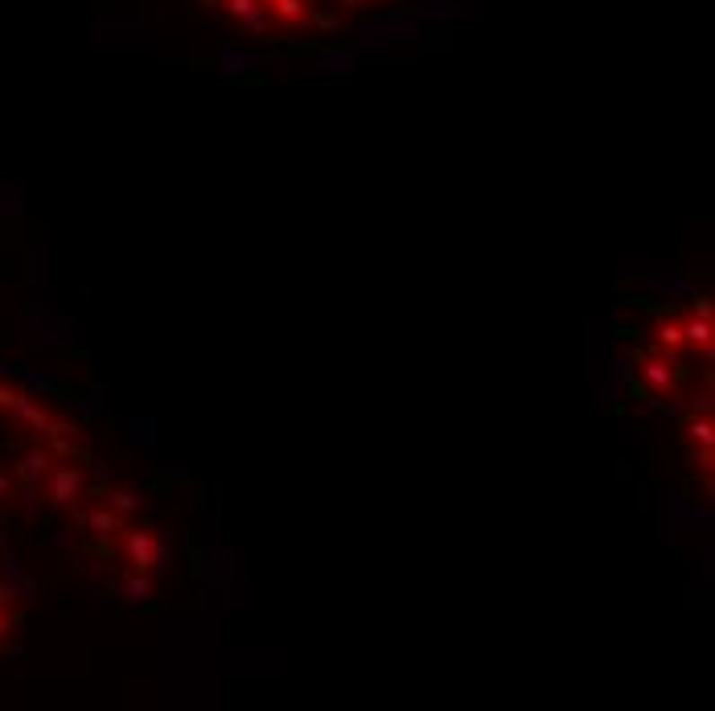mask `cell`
<instances>
[{"label": "cell", "mask_w": 715, "mask_h": 711, "mask_svg": "<svg viewBox=\"0 0 715 711\" xmlns=\"http://www.w3.org/2000/svg\"><path fill=\"white\" fill-rule=\"evenodd\" d=\"M119 556H124L128 567H136V572H161L164 564H169V539L161 535V531H153V526H124L119 531Z\"/></svg>", "instance_id": "obj_1"}, {"label": "cell", "mask_w": 715, "mask_h": 711, "mask_svg": "<svg viewBox=\"0 0 715 711\" xmlns=\"http://www.w3.org/2000/svg\"><path fill=\"white\" fill-rule=\"evenodd\" d=\"M54 469V457H49V449L46 444H33L30 452H21V461H17V481H25V486H41L46 481V473Z\"/></svg>", "instance_id": "obj_8"}, {"label": "cell", "mask_w": 715, "mask_h": 711, "mask_svg": "<svg viewBox=\"0 0 715 711\" xmlns=\"http://www.w3.org/2000/svg\"><path fill=\"white\" fill-rule=\"evenodd\" d=\"M715 411V395L711 387H703V395H695V399L686 403V416H711Z\"/></svg>", "instance_id": "obj_13"}, {"label": "cell", "mask_w": 715, "mask_h": 711, "mask_svg": "<svg viewBox=\"0 0 715 711\" xmlns=\"http://www.w3.org/2000/svg\"><path fill=\"white\" fill-rule=\"evenodd\" d=\"M119 592H124V601H132V604L153 601V596H156L153 572H136V567H128V572L119 575Z\"/></svg>", "instance_id": "obj_11"}, {"label": "cell", "mask_w": 715, "mask_h": 711, "mask_svg": "<svg viewBox=\"0 0 715 711\" xmlns=\"http://www.w3.org/2000/svg\"><path fill=\"white\" fill-rule=\"evenodd\" d=\"M9 416H13V424H17L21 432H25V436H46L49 428H54V408H49V403H41V399H33V395H25V391H21L17 395V403H13L9 408Z\"/></svg>", "instance_id": "obj_5"}, {"label": "cell", "mask_w": 715, "mask_h": 711, "mask_svg": "<svg viewBox=\"0 0 715 711\" xmlns=\"http://www.w3.org/2000/svg\"><path fill=\"white\" fill-rule=\"evenodd\" d=\"M633 366H638V379L641 387L649 391V395H678V382H683V374H678V362H670L666 354L658 350H641L638 358H633Z\"/></svg>", "instance_id": "obj_3"}, {"label": "cell", "mask_w": 715, "mask_h": 711, "mask_svg": "<svg viewBox=\"0 0 715 711\" xmlns=\"http://www.w3.org/2000/svg\"><path fill=\"white\" fill-rule=\"evenodd\" d=\"M649 350L666 354L670 362L683 358L686 341H683V321H678V312H675V309H670V312H658L654 329H649Z\"/></svg>", "instance_id": "obj_6"}, {"label": "cell", "mask_w": 715, "mask_h": 711, "mask_svg": "<svg viewBox=\"0 0 715 711\" xmlns=\"http://www.w3.org/2000/svg\"><path fill=\"white\" fill-rule=\"evenodd\" d=\"M13 601H17V588H13V584H0V609H13Z\"/></svg>", "instance_id": "obj_18"}, {"label": "cell", "mask_w": 715, "mask_h": 711, "mask_svg": "<svg viewBox=\"0 0 715 711\" xmlns=\"http://www.w3.org/2000/svg\"><path fill=\"white\" fill-rule=\"evenodd\" d=\"M66 510H70V522L83 526V531H87L95 543H111V539H116L119 531L128 526L111 506H78V502H75V506H66Z\"/></svg>", "instance_id": "obj_4"}, {"label": "cell", "mask_w": 715, "mask_h": 711, "mask_svg": "<svg viewBox=\"0 0 715 711\" xmlns=\"http://www.w3.org/2000/svg\"><path fill=\"white\" fill-rule=\"evenodd\" d=\"M46 449L54 461H75L83 457V444H87V436H83V428L78 424H70V419H54V428L46 432Z\"/></svg>", "instance_id": "obj_7"}, {"label": "cell", "mask_w": 715, "mask_h": 711, "mask_svg": "<svg viewBox=\"0 0 715 711\" xmlns=\"http://www.w3.org/2000/svg\"><path fill=\"white\" fill-rule=\"evenodd\" d=\"M21 486V502L25 506H41V486H25V481H17Z\"/></svg>", "instance_id": "obj_14"}, {"label": "cell", "mask_w": 715, "mask_h": 711, "mask_svg": "<svg viewBox=\"0 0 715 711\" xmlns=\"http://www.w3.org/2000/svg\"><path fill=\"white\" fill-rule=\"evenodd\" d=\"M13 629H17V613H13V609H0V642H4Z\"/></svg>", "instance_id": "obj_15"}, {"label": "cell", "mask_w": 715, "mask_h": 711, "mask_svg": "<svg viewBox=\"0 0 715 711\" xmlns=\"http://www.w3.org/2000/svg\"><path fill=\"white\" fill-rule=\"evenodd\" d=\"M686 457L699 449H715V419L711 416H686V432H683Z\"/></svg>", "instance_id": "obj_10"}, {"label": "cell", "mask_w": 715, "mask_h": 711, "mask_svg": "<svg viewBox=\"0 0 715 711\" xmlns=\"http://www.w3.org/2000/svg\"><path fill=\"white\" fill-rule=\"evenodd\" d=\"M13 494V478L9 473H0V497H9Z\"/></svg>", "instance_id": "obj_19"}, {"label": "cell", "mask_w": 715, "mask_h": 711, "mask_svg": "<svg viewBox=\"0 0 715 711\" xmlns=\"http://www.w3.org/2000/svg\"><path fill=\"white\" fill-rule=\"evenodd\" d=\"M17 395H21V387H9V382H0V411H9L13 403H17Z\"/></svg>", "instance_id": "obj_16"}, {"label": "cell", "mask_w": 715, "mask_h": 711, "mask_svg": "<svg viewBox=\"0 0 715 711\" xmlns=\"http://www.w3.org/2000/svg\"><path fill=\"white\" fill-rule=\"evenodd\" d=\"M678 321H683V341L686 350H711L715 346V325L711 317H699V312H678Z\"/></svg>", "instance_id": "obj_9"}, {"label": "cell", "mask_w": 715, "mask_h": 711, "mask_svg": "<svg viewBox=\"0 0 715 711\" xmlns=\"http://www.w3.org/2000/svg\"><path fill=\"white\" fill-rule=\"evenodd\" d=\"M83 494H87V469L75 465V461H62V465L54 461V469H49L46 481H41V497H46L49 506L66 510V506H75Z\"/></svg>", "instance_id": "obj_2"}, {"label": "cell", "mask_w": 715, "mask_h": 711, "mask_svg": "<svg viewBox=\"0 0 715 711\" xmlns=\"http://www.w3.org/2000/svg\"><path fill=\"white\" fill-rule=\"evenodd\" d=\"M691 312H699V317H711V312H715L711 296H695V301H691Z\"/></svg>", "instance_id": "obj_17"}, {"label": "cell", "mask_w": 715, "mask_h": 711, "mask_svg": "<svg viewBox=\"0 0 715 711\" xmlns=\"http://www.w3.org/2000/svg\"><path fill=\"white\" fill-rule=\"evenodd\" d=\"M103 497H107L103 506H111L124 522H128V518H136V514H145V497L136 494V489H128V486H111Z\"/></svg>", "instance_id": "obj_12"}]
</instances>
